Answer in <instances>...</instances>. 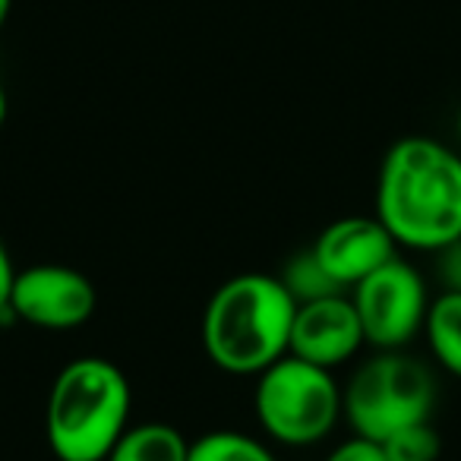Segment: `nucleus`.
Listing matches in <instances>:
<instances>
[{"instance_id": "f257e3e1", "label": "nucleus", "mask_w": 461, "mask_h": 461, "mask_svg": "<svg viewBox=\"0 0 461 461\" xmlns=\"http://www.w3.org/2000/svg\"><path fill=\"white\" fill-rule=\"evenodd\" d=\"M402 250L439 253L461 238V152L433 136H404L385 149L376 209Z\"/></svg>"}, {"instance_id": "f03ea898", "label": "nucleus", "mask_w": 461, "mask_h": 461, "mask_svg": "<svg viewBox=\"0 0 461 461\" xmlns=\"http://www.w3.org/2000/svg\"><path fill=\"white\" fill-rule=\"evenodd\" d=\"M297 303L282 278L244 272L215 288L203 310L205 357L230 376H259L291 348Z\"/></svg>"}, {"instance_id": "7ed1b4c3", "label": "nucleus", "mask_w": 461, "mask_h": 461, "mask_svg": "<svg viewBox=\"0 0 461 461\" xmlns=\"http://www.w3.org/2000/svg\"><path fill=\"white\" fill-rule=\"evenodd\" d=\"M130 379L114 360L95 354L70 360L48 389V448L58 461H104L130 427Z\"/></svg>"}, {"instance_id": "20e7f679", "label": "nucleus", "mask_w": 461, "mask_h": 461, "mask_svg": "<svg viewBox=\"0 0 461 461\" xmlns=\"http://www.w3.org/2000/svg\"><path fill=\"white\" fill-rule=\"evenodd\" d=\"M253 408L272 442L307 448L339 427L345 417V392L332 370L285 354L257 376Z\"/></svg>"}, {"instance_id": "39448f33", "label": "nucleus", "mask_w": 461, "mask_h": 461, "mask_svg": "<svg viewBox=\"0 0 461 461\" xmlns=\"http://www.w3.org/2000/svg\"><path fill=\"white\" fill-rule=\"evenodd\" d=\"M345 420L354 436L383 442L411 423L429 420L436 379L429 366L404 351H376L351 373L345 389Z\"/></svg>"}, {"instance_id": "423d86ee", "label": "nucleus", "mask_w": 461, "mask_h": 461, "mask_svg": "<svg viewBox=\"0 0 461 461\" xmlns=\"http://www.w3.org/2000/svg\"><path fill=\"white\" fill-rule=\"evenodd\" d=\"M354 310L364 326V339L376 351H404L423 335L429 310V288L414 263L395 257L351 288Z\"/></svg>"}, {"instance_id": "0eeeda50", "label": "nucleus", "mask_w": 461, "mask_h": 461, "mask_svg": "<svg viewBox=\"0 0 461 461\" xmlns=\"http://www.w3.org/2000/svg\"><path fill=\"white\" fill-rule=\"evenodd\" d=\"M98 291L79 269L39 263L20 269L10 291V316L45 332H70L95 316Z\"/></svg>"}, {"instance_id": "6e6552de", "label": "nucleus", "mask_w": 461, "mask_h": 461, "mask_svg": "<svg viewBox=\"0 0 461 461\" xmlns=\"http://www.w3.org/2000/svg\"><path fill=\"white\" fill-rule=\"evenodd\" d=\"M364 345V326H360L351 294H332L297 307L288 348V354H294V357L335 370V366L357 357Z\"/></svg>"}, {"instance_id": "1a4fd4ad", "label": "nucleus", "mask_w": 461, "mask_h": 461, "mask_svg": "<svg viewBox=\"0 0 461 461\" xmlns=\"http://www.w3.org/2000/svg\"><path fill=\"white\" fill-rule=\"evenodd\" d=\"M310 250L345 291L398 257V244L376 215H348L326 224Z\"/></svg>"}, {"instance_id": "9d476101", "label": "nucleus", "mask_w": 461, "mask_h": 461, "mask_svg": "<svg viewBox=\"0 0 461 461\" xmlns=\"http://www.w3.org/2000/svg\"><path fill=\"white\" fill-rule=\"evenodd\" d=\"M190 439L161 420L130 423L104 461H186Z\"/></svg>"}, {"instance_id": "9b49d317", "label": "nucleus", "mask_w": 461, "mask_h": 461, "mask_svg": "<svg viewBox=\"0 0 461 461\" xmlns=\"http://www.w3.org/2000/svg\"><path fill=\"white\" fill-rule=\"evenodd\" d=\"M429 357L448 373L461 379V294L458 291H439L429 301L427 322H423Z\"/></svg>"}, {"instance_id": "f8f14e48", "label": "nucleus", "mask_w": 461, "mask_h": 461, "mask_svg": "<svg viewBox=\"0 0 461 461\" xmlns=\"http://www.w3.org/2000/svg\"><path fill=\"white\" fill-rule=\"evenodd\" d=\"M186 461H278L263 439L240 429H212L190 442Z\"/></svg>"}, {"instance_id": "ddd939ff", "label": "nucleus", "mask_w": 461, "mask_h": 461, "mask_svg": "<svg viewBox=\"0 0 461 461\" xmlns=\"http://www.w3.org/2000/svg\"><path fill=\"white\" fill-rule=\"evenodd\" d=\"M278 278H282V285L288 288V294L294 297L297 307H301V303L322 301V297H332V294H345V288L322 269V263L316 259L313 250L294 253Z\"/></svg>"}, {"instance_id": "4468645a", "label": "nucleus", "mask_w": 461, "mask_h": 461, "mask_svg": "<svg viewBox=\"0 0 461 461\" xmlns=\"http://www.w3.org/2000/svg\"><path fill=\"white\" fill-rule=\"evenodd\" d=\"M389 461H436L442 452V439L429 420L411 423V427L392 433L389 439L379 442Z\"/></svg>"}, {"instance_id": "2eb2a0df", "label": "nucleus", "mask_w": 461, "mask_h": 461, "mask_svg": "<svg viewBox=\"0 0 461 461\" xmlns=\"http://www.w3.org/2000/svg\"><path fill=\"white\" fill-rule=\"evenodd\" d=\"M322 461H389L383 452V446L373 439H364V436H348L345 442L332 448Z\"/></svg>"}, {"instance_id": "dca6fc26", "label": "nucleus", "mask_w": 461, "mask_h": 461, "mask_svg": "<svg viewBox=\"0 0 461 461\" xmlns=\"http://www.w3.org/2000/svg\"><path fill=\"white\" fill-rule=\"evenodd\" d=\"M436 276L442 282V291H458L461 294V238L436 253Z\"/></svg>"}, {"instance_id": "f3484780", "label": "nucleus", "mask_w": 461, "mask_h": 461, "mask_svg": "<svg viewBox=\"0 0 461 461\" xmlns=\"http://www.w3.org/2000/svg\"><path fill=\"white\" fill-rule=\"evenodd\" d=\"M16 266L10 259V250L0 238V316H10V291H14V278H16Z\"/></svg>"}, {"instance_id": "a211bd4d", "label": "nucleus", "mask_w": 461, "mask_h": 461, "mask_svg": "<svg viewBox=\"0 0 461 461\" xmlns=\"http://www.w3.org/2000/svg\"><path fill=\"white\" fill-rule=\"evenodd\" d=\"M7 114H10V98H7L4 83H0V130H4V123H7Z\"/></svg>"}, {"instance_id": "6ab92c4d", "label": "nucleus", "mask_w": 461, "mask_h": 461, "mask_svg": "<svg viewBox=\"0 0 461 461\" xmlns=\"http://www.w3.org/2000/svg\"><path fill=\"white\" fill-rule=\"evenodd\" d=\"M10 10H14V0H0V32H4V26H7Z\"/></svg>"}, {"instance_id": "aec40b11", "label": "nucleus", "mask_w": 461, "mask_h": 461, "mask_svg": "<svg viewBox=\"0 0 461 461\" xmlns=\"http://www.w3.org/2000/svg\"><path fill=\"white\" fill-rule=\"evenodd\" d=\"M455 140H458V152H461V108L455 114Z\"/></svg>"}]
</instances>
